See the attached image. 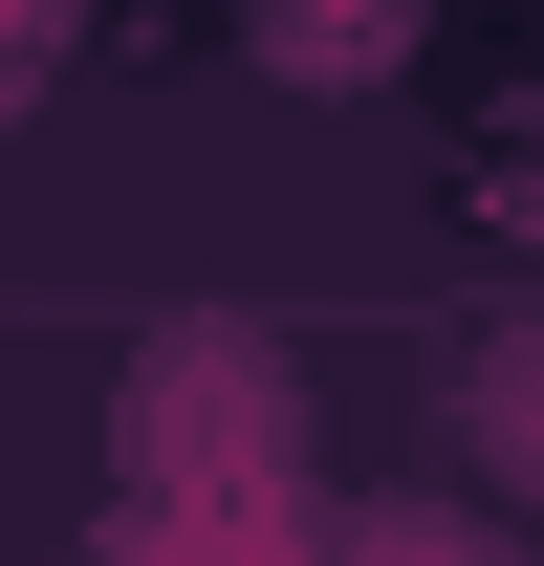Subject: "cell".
<instances>
[{
    "label": "cell",
    "mask_w": 544,
    "mask_h": 566,
    "mask_svg": "<svg viewBox=\"0 0 544 566\" xmlns=\"http://www.w3.org/2000/svg\"><path fill=\"white\" fill-rule=\"evenodd\" d=\"M458 458H479V480L544 523V327H523V349H479V392H458Z\"/></svg>",
    "instance_id": "cell-1"
},
{
    "label": "cell",
    "mask_w": 544,
    "mask_h": 566,
    "mask_svg": "<svg viewBox=\"0 0 544 566\" xmlns=\"http://www.w3.org/2000/svg\"><path fill=\"white\" fill-rule=\"evenodd\" d=\"M370 566H523V545H479V523H370Z\"/></svg>",
    "instance_id": "cell-2"
}]
</instances>
